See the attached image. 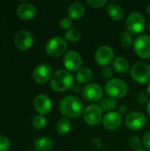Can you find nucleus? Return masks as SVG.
Listing matches in <instances>:
<instances>
[{
	"instance_id": "obj_25",
	"label": "nucleus",
	"mask_w": 150,
	"mask_h": 151,
	"mask_svg": "<svg viewBox=\"0 0 150 151\" xmlns=\"http://www.w3.org/2000/svg\"><path fill=\"white\" fill-rule=\"evenodd\" d=\"M120 41H121V44L124 48L130 49V48L133 47L135 40L133 36V34H131L129 31H124L121 33Z\"/></svg>"
},
{
	"instance_id": "obj_33",
	"label": "nucleus",
	"mask_w": 150,
	"mask_h": 151,
	"mask_svg": "<svg viewBox=\"0 0 150 151\" xmlns=\"http://www.w3.org/2000/svg\"><path fill=\"white\" fill-rule=\"evenodd\" d=\"M136 100H137V102H138L139 104H148L149 102L150 101L149 96H148V95L145 94V93H142V92H141V93H139V94L137 95Z\"/></svg>"
},
{
	"instance_id": "obj_12",
	"label": "nucleus",
	"mask_w": 150,
	"mask_h": 151,
	"mask_svg": "<svg viewBox=\"0 0 150 151\" xmlns=\"http://www.w3.org/2000/svg\"><path fill=\"white\" fill-rule=\"evenodd\" d=\"M95 60L100 66H108L114 60V50L108 45L99 47L95 53Z\"/></svg>"
},
{
	"instance_id": "obj_37",
	"label": "nucleus",
	"mask_w": 150,
	"mask_h": 151,
	"mask_svg": "<svg viewBox=\"0 0 150 151\" xmlns=\"http://www.w3.org/2000/svg\"><path fill=\"white\" fill-rule=\"evenodd\" d=\"M147 112H148L149 116V117H150V101H149V102L148 105H147Z\"/></svg>"
},
{
	"instance_id": "obj_8",
	"label": "nucleus",
	"mask_w": 150,
	"mask_h": 151,
	"mask_svg": "<svg viewBox=\"0 0 150 151\" xmlns=\"http://www.w3.org/2000/svg\"><path fill=\"white\" fill-rule=\"evenodd\" d=\"M83 120L88 126H97L103 120V110L97 104H90L84 109Z\"/></svg>"
},
{
	"instance_id": "obj_30",
	"label": "nucleus",
	"mask_w": 150,
	"mask_h": 151,
	"mask_svg": "<svg viewBox=\"0 0 150 151\" xmlns=\"http://www.w3.org/2000/svg\"><path fill=\"white\" fill-rule=\"evenodd\" d=\"M87 4L92 8L98 9V8L104 6L107 4V1L106 0H87Z\"/></svg>"
},
{
	"instance_id": "obj_19",
	"label": "nucleus",
	"mask_w": 150,
	"mask_h": 151,
	"mask_svg": "<svg viewBox=\"0 0 150 151\" xmlns=\"http://www.w3.org/2000/svg\"><path fill=\"white\" fill-rule=\"evenodd\" d=\"M108 16L114 21H119L124 18V10L121 5L116 3H111L106 7Z\"/></svg>"
},
{
	"instance_id": "obj_7",
	"label": "nucleus",
	"mask_w": 150,
	"mask_h": 151,
	"mask_svg": "<svg viewBox=\"0 0 150 151\" xmlns=\"http://www.w3.org/2000/svg\"><path fill=\"white\" fill-rule=\"evenodd\" d=\"M63 64L65 67V70L69 72H78L82 68L83 60L79 52L76 50H71L66 51L63 57Z\"/></svg>"
},
{
	"instance_id": "obj_4",
	"label": "nucleus",
	"mask_w": 150,
	"mask_h": 151,
	"mask_svg": "<svg viewBox=\"0 0 150 151\" xmlns=\"http://www.w3.org/2000/svg\"><path fill=\"white\" fill-rule=\"evenodd\" d=\"M67 48L68 44L65 39L60 36H54L47 42L45 51L52 58H58L66 53Z\"/></svg>"
},
{
	"instance_id": "obj_20",
	"label": "nucleus",
	"mask_w": 150,
	"mask_h": 151,
	"mask_svg": "<svg viewBox=\"0 0 150 151\" xmlns=\"http://www.w3.org/2000/svg\"><path fill=\"white\" fill-rule=\"evenodd\" d=\"M93 72L90 68L88 67H82L80 68L75 75V81L80 84H89V82L93 79Z\"/></svg>"
},
{
	"instance_id": "obj_5",
	"label": "nucleus",
	"mask_w": 150,
	"mask_h": 151,
	"mask_svg": "<svg viewBox=\"0 0 150 151\" xmlns=\"http://www.w3.org/2000/svg\"><path fill=\"white\" fill-rule=\"evenodd\" d=\"M131 76L133 80L140 84L150 82V65L146 62H138L131 68Z\"/></svg>"
},
{
	"instance_id": "obj_34",
	"label": "nucleus",
	"mask_w": 150,
	"mask_h": 151,
	"mask_svg": "<svg viewBox=\"0 0 150 151\" xmlns=\"http://www.w3.org/2000/svg\"><path fill=\"white\" fill-rule=\"evenodd\" d=\"M142 144L144 147L150 151V132L146 133L142 137Z\"/></svg>"
},
{
	"instance_id": "obj_2",
	"label": "nucleus",
	"mask_w": 150,
	"mask_h": 151,
	"mask_svg": "<svg viewBox=\"0 0 150 151\" xmlns=\"http://www.w3.org/2000/svg\"><path fill=\"white\" fill-rule=\"evenodd\" d=\"M74 77L71 72L65 69H59L56 71L50 79V87L56 92H65L72 88Z\"/></svg>"
},
{
	"instance_id": "obj_14",
	"label": "nucleus",
	"mask_w": 150,
	"mask_h": 151,
	"mask_svg": "<svg viewBox=\"0 0 150 151\" xmlns=\"http://www.w3.org/2000/svg\"><path fill=\"white\" fill-rule=\"evenodd\" d=\"M52 69L46 64L42 63L38 65L33 71V80L38 84H44L51 79Z\"/></svg>"
},
{
	"instance_id": "obj_38",
	"label": "nucleus",
	"mask_w": 150,
	"mask_h": 151,
	"mask_svg": "<svg viewBox=\"0 0 150 151\" xmlns=\"http://www.w3.org/2000/svg\"><path fill=\"white\" fill-rule=\"evenodd\" d=\"M147 14L150 17V4L148 5V7H147Z\"/></svg>"
},
{
	"instance_id": "obj_23",
	"label": "nucleus",
	"mask_w": 150,
	"mask_h": 151,
	"mask_svg": "<svg viewBox=\"0 0 150 151\" xmlns=\"http://www.w3.org/2000/svg\"><path fill=\"white\" fill-rule=\"evenodd\" d=\"M71 128H72V123H71V120L67 118L60 119L57 121V127H56L57 134L61 136H65L68 134L71 131Z\"/></svg>"
},
{
	"instance_id": "obj_18",
	"label": "nucleus",
	"mask_w": 150,
	"mask_h": 151,
	"mask_svg": "<svg viewBox=\"0 0 150 151\" xmlns=\"http://www.w3.org/2000/svg\"><path fill=\"white\" fill-rule=\"evenodd\" d=\"M68 18L72 20L80 19L85 14V6L80 2H73L72 3L67 9Z\"/></svg>"
},
{
	"instance_id": "obj_29",
	"label": "nucleus",
	"mask_w": 150,
	"mask_h": 151,
	"mask_svg": "<svg viewBox=\"0 0 150 151\" xmlns=\"http://www.w3.org/2000/svg\"><path fill=\"white\" fill-rule=\"evenodd\" d=\"M59 26L61 27V29L63 30H69L70 28H72V21L70 18L68 17H64L60 19L59 21Z\"/></svg>"
},
{
	"instance_id": "obj_13",
	"label": "nucleus",
	"mask_w": 150,
	"mask_h": 151,
	"mask_svg": "<svg viewBox=\"0 0 150 151\" xmlns=\"http://www.w3.org/2000/svg\"><path fill=\"white\" fill-rule=\"evenodd\" d=\"M34 42V36L28 30H20L14 36V44L19 50H27Z\"/></svg>"
},
{
	"instance_id": "obj_22",
	"label": "nucleus",
	"mask_w": 150,
	"mask_h": 151,
	"mask_svg": "<svg viewBox=\"0 0 150 151\" xmlns=\"http://www.w3.org/2000/svg\"><path fill=\"white\" fill-rule=\"evenodd\" d=\"M112 66L116 72L125 73L129 70V62L124 57H117L112 62Z\"/></svg>"
},
{
	"instance_id": "obj_9",
	"label": "nucleus",
	"mask_w": 150,
	"mask_h": 151,
	"mask_svg": "<svg viewBox=\"0 0 150 151\" xmlns=\"http://www.w3.org/2000/svg\"><path fill=\"white\" fill-rule=\"evenodd\" d=\"M134 51L142 59L150 58V35H140L134 41Z\"/></svg>"
},
{
	"instance_id": "obj_21",
	"label": "nucleus",
	"mask_w": 150,
	"mask_h": 151,
	"mask_svg": "<svg viewBox=\"0 0 150 151\" xmlns=\"http://www.w3.org/2000/svg\"><path fill=\"white\" fill-rule=\"evenodd\" d=\"M34 146L36 151H50L53 147V142L50 138L43 136L36 139Z\"/></svg>"
},
{
	"instance_id": "obj_36",
	"label": "nucleus",
	"mask_w": 150,
	"mask_h": 151,
	"mask_svg": "<svg viewBox=\"0 0 150 151\" xmlns=\"http://www.w3.org/2000/svg\"><path fill=\"white\" fill-rule=\"evenodd\" d=\"M72 91H73L75 94H78V93L80 92V88L79 85H73L72 88Z\"/></svg>"
},
{
	"instance_id": "obj_35",
	"label": "nucleus",
	"mask_w": 150,
	"mask_h": 151,
	"mask_svg": "<svg viewBox=\"0 0 150 151\" xmlns=\"http://www.w3.org/2000/svg\"><path fill=\"white\" fill-rule=\"evenodd\" d=\"M126 111H127V106H126V104H122V105H120V106L118 107V113H120L121 115H122V114L126 113Z\"/></svg>"
},
{
	"instance_id": "obj_28",
	"label": "nucleus",
	"mask_w": 150,
	"mask_h": 151,
	"mask_svg": "<svg viewBox=\"0 0 150 151\" xmlns=\"http://www.w3.org/2000/svg\"><path fill=\"white\" fill-rule=\"evenodd\" d=\"M11 142L7 136L0 134V151H7L10 149Z\"/></svg>"
},
{
	"instance_id": "obj_17",
	"label": "nucleus",
	"mask_w": 150,
	"mask_h": 151,
	"mask_svg": "<svg viewBox=\"0 0 150 151\" xmlns=\"http://www.w3.org/2000/svg\"><path fill=\"white\" fill-rule=\"evenodd\" d=\"M16 13L18 17L22 19H31L35 16L36 9L34 5L30 3H22L18 6Z\"/></svg>"
},
{
	"instance_id": "obj_39",
	"label": "nucleus",
	"mask_w": 150,
	"mask_h": 151,
	"mask_svg": "<svg viewBox=\"0 0 150 151\" xmlns=\"http://www.w3.org/2000/svg\"><path fill=\"white\" fill-rule=\"evenodd\" d=\"M135 151H148V150H144V149H140V150H135Z\"/></svg>"
},
{
	"instance_id": "obj_31",
	"label": "nucleus",
	"mask_w": 150,
	"mask_h": 151,
	"mask_svg": "<svg viewBox=\"0 0 150 151\" xmlns=\"http://www.w3.org/2000/svg\"><path fill=\"white\" fill-rule=\"evenodd\" d=\"M129 144H130V146L133 150H140L141 149V139L138 136H132L130 138V140H129Z\"/></svg>"
},
{
	"instance_id": "obj_11",
	"label": "nucleus",
	"mask_w": 150,
	"mask_h": 151,
	"mask_svg": "<svg viewBox=\"0 0 150 151\" xmlns=\"http://www.w3.org/2000/svg\"><path fill=\"white\" fill-rule=\"evenodd\" d=\"M82 97L88 102H99L103 99V90L97 83H89L85 85L81 90Z\"/></svg>"
},
{
	"instance_id": "obj_6",
	"label": "nucleus",
	"mask_w": 150,
	"mask_h": 151,
	"mask_svg": "<svg viewBox=\"0 0 150 151\" xmlns=\"http://www.w3.org/2000/svg\"><path fill=\"white\" fill-rule=\"evenodd\" d=\"M126 25L131 34H141L146 27V19L141 12H133L128 15Z\"/></svg>"
},
{
	"instance_id": "obj_10",
	"label": "nucleus",
	"mask_w": 150,
	"mask_h": 151,
	"mask_svg": "<svg viewBox=\"0 0 150 151\" xmlns=\"http://www.w3.org/2000/svg\"><path fill=\"white\" fill-rule=\"evenodd\" d=\"M147 124L146 116L141 111L130 112L126 117V126L131 131H139L145 127Z\"/></svg>"
},
{
	"instance_id": "obj_26",
	"label": "nucleus",
	"mask_w": 150,
	"mask_h": 151,
	"mask_svg": "<svg viewBox=\"0 0 150 151\" xmlns=\"http://www.w3.org/2000/svg\"><path fill=\"white\" fill-rule=\"evenodd\" d=\"M80 38H81V32L76 27L70 28L69 30H67L65 32V41H68V42H73V43L80 41Z\"/></svg>"
},
{
	"instance_id": "obj_32",
	"label": "nucleus",
	"mask_w": 150,
	"mask_h": 151,
	"mask_svg": "<svg viewBox=\"0 0 150 151\" xmlns=\"http://www.w3.org/2000/svg\"><path fill=\"white\" fill-rule=\"evenodd\" d=\"M102 75L105 80H111V78L113 77V69L110 66H105L102 71Z\"/></svg>"
},
{
	"instance_id": "obj_16",
	"label": "nucleus",
	"mask_w": 150,
	"mask_h": 151,
	"mask_svg": "<svg viewBox=\"0 0 150 151\" xmlns=\"http://www.w3.org/2000/svg\"><path fill=\"white\" fill-rule=\"evenodd\" d=\"M122 115L118 111L107 112L103 119V125L107 130H117L122 125Z\"/></svg>"
},
{
	"instance_id": "obj_24",
	"label": "nucleus",
	"mask_w": 150,
	"mask_h": 151,
	"mask_svg": "<svg viewBox=\"0 0 150 151\" xmlns=\"http://www.w3.org/2000/svg\"><path fill=\"white\" fill-rule=\"evenodd\" d=\"M100 108L103 110V111H114V110L118 106V101L114 98L111 97H104L100 101L99 104Z\"/></svg>"
},
{
	"instance_id": "obj_3",
	"label": "nucleus",
	"mask_w": 150,
	"mask_h": 151,
	"mask_svg": "<svg viewBox=\"0 0 150 151\" xmlns=\"http://www.w3.org/2000/svg\"><path fill=\"white\" fill-rule=\"evenodd\" d=\"M104 92L108 97L114 99L121 98L127 94L128 86L123 80L114 78L106 82L104 86Z\"/></svg>"
},
{
	"instance_id": "obj_1",
	"label": "nucleus",
	"mask_w": 150,
	"mask_h": 151,
	"mask_svg": "<svg viewBox=\"0 0 150 151\" xmlns=\"http://www.w3.org/2000/svg\"><path fill=\"white\" fill-rule=\"evenodd\" d=\"M59 111L61 114L67 119H76L83 114V103L75 96H66L59 103Z\"/></svg>"
},
{
	"instance_id": "obj_27",
	"label": "nucleus",
	"mask_w": 150,
	"mask_h": 151,
	"mask_svg": "<svg viewBox=\"0 0 150 151\" xmlns=\"http://www.w3.org/2000/svg\"><path fill=\"white\" fill-rule=\"evenodd\" d=\"M32 124H33V127L35 128V129H42L45 127L46 124H47V120L45 119V117L43 115H36L34 117L33 119V121H32Z\"/></svg>"
},
{
	"instance_id": "obj_40",
	"label": "nucleus",
	"mask_w": 150,
	"mask_h": 151,
	"mask_svg": "<svg viewBox=\"0 0 150 151\" xmlns=\"http://www.w3.org/2000/svg\"><path fill=\"white\" fill-rule=\"evenodd\" d=\"M149 31H150V24H149Z\"/></svg>"
},
{
	"instance_id": "obj_15",
	"label": "nucleus",
	"mask_w": 150,
	"mask_h": 151,
	"mask_svg": "<svg viewBox=\"0 0 150 151\" xmlns=\"http://www.w3.org/2000/svg\"><path fill=\"white\" fill-rule=\"evenodd\" d=\"M34 107L40 115H47L52 109V102L45 94L37 95L34 99Z\"/></svg>"
}]
</instances>
